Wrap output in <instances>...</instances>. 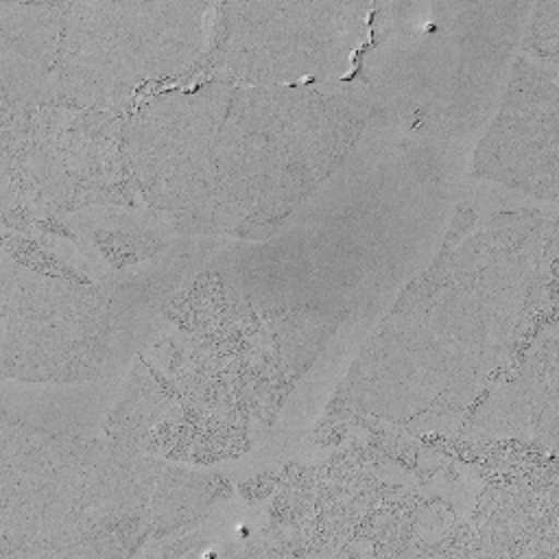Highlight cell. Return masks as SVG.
I'll return each instance as SVG.
<instances>
[{
	"label": "cell",
	"mask_w": 559,
	"mask_h": 559,
	"mask_svg": "<svg viewBox=\"0 0 559 559\" xmlns=\"http://www.w3.org/2000/svg\"><path fill=\"white\" fill-rule=\"evenodd\" d=\"M454 221L352 365V413L415 435H480L507 406L555 297L557 229L539 212Z\"/></svg>",
	"instance_id": "6da1fadb"
},
{
	"label": "cell",
	"mask_w": 559,
	"mask_h": 559,
	"mask_svg": "<svg viewBox=\"0 0 559 559\" xmlns=\"http://www.w3.org/2000/svg\"><path fill=\"white\" fill-rule=\"evenodd\" d=\"M371 105L349 81L293 87L203 79L124 116L140 203L181 234L260 238L352 153Z\"/></svg>",
	"instance_id": "7a4b0ae2"
},
{
	"label": "cell",
	"mask_w": 559,
	"mask_h": 559,
	"mask_svg": "<svg viewBox=\"0 0 559 559\" xmlns=\"http://www.w3.org/2000/svg\"><path fill=\"white\" fill-rule=\"evenodd\" d=\"M216 474L120 439L2 417L0 557H124L194 526L223 496Z\"/></svg>",
	"instance_id": "3957f363"
},
{
	"label": "cell",
	"mask_w": 559,
	"mask_h": 559,
	"mask_svg": "<svg viewBox=\"0 0 559 559\" xmlns=\"http://www.w3.org/2000/svg\"><path fill=\"white\" fill-rule=\"evenodd\" d=\"M216 2H0V105L127 116L192 81Z\"/></svg>",
	"instance_id": "277c9868"
},
{
	"label": "cell",
	"mask_w": 559,
	"mask_h": 559,
	"mask_svg": "<svg viewBox=\"0 0 559 559\" xmlns=\"http://www.w3.org/2000/svg\"><path fill=\"white\" fill-rule=\"evenodd\" d=\"M0 109L4 227H46L90 205L138 207L124 116L57 105Z\"/></svg>",
	"instance_id": "5b68a950"
},
{
	"label": "cell",
	"mask_w": 559,
	"mask_h": 559,
	"mask_svg": "<svg viewBox=\"0 0 559 559\" xmlns=\"http://www.w3.org/2000/svg\"><path fill=\"white\" fill-rule=\"evenodd\" d=\"M15 236L0 262L2 380L79 384L92 380L111 336L109 299L70 266L35 255Z\"/></svg>",
	"instance_id": "8992f818"
},
{
	"label": "cell",
	"mask_w": 559,
	"mask_h": 559,
	"mask_svg": "<svg viewBox=\"0 0 559 559\" xmlns=\"http://www.w3.org/2000/svg\"><path fill=\"white\" fill-rule=\"evenodd\" d=\"M371 2H216L194 79L293 87L349 81L369 37Z\"/></svg>",
	"instance_id": "52a82bcc"
},
{
	"label": "cell",
	"mask_w": 559,
	"mask_h": 559,
	"mask_svg": "<svg viewBox=\"0 0 559 559\" xmlns=\"http://www.w3.org/2000/svg\"><path fill=\"white\" fill-rule=\"evenodd\" d=\"M557 66L518 57L502 105L480 138L472 175L555 201L559 190Z\"/></svg>",
	"instance_id": "ba28073f"
},
{
	"label": "cell",
	"mask_w": 559,
	"mask_h": 559,
	"mask_svg": "<svg viewBox=\"0 0 559 559\" xmlns=\"http://www.w3.org/2000/svg\"><path fill=\"white\" fill-rule=\"evenodd\" d=\"M559 48V2L548 0L535 4V13L524 31V57L546 66H557Z\"/></svg>",
	"instance_id": "9c48e42d"
}]
</instances>
